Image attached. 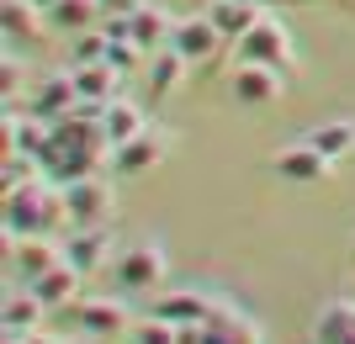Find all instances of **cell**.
Here are the masks:
<instances>
[{
	"label": "cell",
	"instance_id": "1",
	"mask_svg": "<svg viewBox=\"0 0 355 344\" xmlns=\"http://www.w3.org/2000/svg\"><path fill=\"white\" fill-rule=\"evenodd\" d=\"M59 207H64V185L48 191L37 180L6 191V239H27V233H48L59 223Z\"/></svg>",
	"mask_w": 355,
	"mask_h": 344
},
{
	"label": "cell",
	"instance_id": "2",
	"mask_svg": "<svg viewBox=\"0 0 355 344\" xmlns=\"http://www.w3.org/2000/svg\"><path fill=\"white\" fill-rule=\"evenodd\" d=\"M234 53H239V64H270V69H286V75H292V32H286L276 16H260L234 43Z\"/></svg>",
	"mask_w": 355,
	"mask_h": 344
},
{
	"label": "cell",
	"instance_id": "3",
	"mask_svg": "<svg viewBox=\"0 0 355 344\" xmlns=\"http://www.w3.org/2000/svg\"><path fill=\"white\" fill-rule=\"evenodd\" d=\"M164 154H170V127L164 122H148L144 133H133L128 143L112 149V170L117 175H144V170H159Z\"/></svg>",
	"mask_w": 355,
	"mask_h": 344
},
{
	"label": "cell",
	"instance_id": "4",
	"mask_svg": "<svg viewBox=\"0 0 355 344\" xmlns=\"http://www.w3.org/2000/svg\"><path fill=\"white\" fill-rule=\"evenodd\" d=\"M164 270H170V260H164V249L154 239L148 244H128V249L117 255V286L122 291H159Z\"/></svg>",
	"mask_w": 355,
	"mask_h": 344
},
{
	"label": "cell",
	"instance_id": "5",
	"mask_svg": "<svg viewBox=\"0 0 355 344\" xmlns=\"http://www.w3.org/2000/svg\"><path fill=\"white\" fill-rule=\"evenodd\" d=\"M74 318H80V334H85V339H122V334H133V313H128V302H122V297L80 302Z\"/></svg>",
	"mask_w": 355,
	"mask_h": 344
},
{
	"label": "cell",
	"instance_id": "6",
	"mask_svg": "<svg viewBox=\"0 0 355 344\" xmlns=\"http://www.w3.org/2000/svg\"><path fill=\"white\" fill-rule=\"evenodd\" d=\"M112 185L106 180H96V175H85V180H69L64 185V212H69L80 228H90V223H106L112 217Z\"/></svg>",
	"mask_w": 355,
	"mask_h": 344
},
{
	"label": "cell",
	"instance_id": "7",
	"mask_svg": "<svg viewBox=\"0 0 355 344\" xmlns=\"http://www.w3.org/2000/svg\"><path fill=\"white\" fill-rule=\"evenodd\" d=\"M228 85H234V101L266 106V101H276V96L286 90V69H270V64H239L234 75H228Z\"/></svg>",
	"mask_w": 355,
	"mask_h": 344
},
{
	"label": "cell",
	"instance_id": "8",
	"mask_svg": "<svg viewBox=\"0 0 355 344\" xmlns=\"http://www.w3.org/2000/svg\"><path fill=\"white\" fill-rule=\"evenodd\" d=\"M329 165H334V159H329L324 149H313L308 138H297L292 149L276 154V165H270V170H276L282 180H292V185H313V180L329 175Z\"/></svg>",
	"mask_w": 355,
	"mask_h": 344
},
{
	"label": "cell",
	"instance_id": "9",
	"mask_svg": "<svg viewBox=\"0 0 355 344\" xmlns=\"http://www.w3.org/2000/svg\"><path fill=\"white\" fill-rule=\"evenodd\" d=\"M170 48L186 53L191 64H207L223 48V32L212 27V16H186V21H175V32H170Z\"/></svg>",
	"mask_w": 355,
	"mask_h": 344
},
{
	"label": "cell",
	"instance_id": "10",
	"mask_svg": "<svg viewBox=\"0 0 355 344\" xmlns=\"http://www.w3.org/2000/svg\"><path fill=\"white\" fill-rule=\"evenodd\" d=\"M64 260V249L59 244H48L43 233H27V239H11V265H16V275H21V286H32L37 275H48V270Z\"/></svg>",
	"mask_w": 355,
	"mask_h": 344
},
{
	"label": "cell",
	"instance_id": "11",
	"mask_svg": "<svg viewBox=\"0 0 355 344\" xmlns=\"http://www.w3.org/2000/svg\"><path fill=\"white\" fill-rule=\"evenodd\" d=\"M112 255V233H106V223H90V228H74L69 239H64V260H69L80 275H90V270H101V260Z\"/></svg>",
	"mask_w": 355,
	"mask_h": 344
},
{
	"label": "cell",
	"instance_id": "12",
	"mask_svg": "<svg viewBox=\"0 0 355 344\" xmlns=\"http://www.w3.org/2000/svg\"><path fill=\"white\" fill-rule=\"evenodd\" d=\"M207 16H212V27L223 32V43H239V37L266 16V0H212Z\"/></svg>",
	"mask_w": 355,
	"mask_h": 344
},
{
	"label": "cell",
	"instance_id": "13",
	"mask_svg": "<svg viewBox=\"0 0 355 344\" xmlns=\"http://www.w3.org/2000/svg\"><path fill=\"white\" fill-rule=\"evenodd\" d=\"M0 27H6V43H37L43 37V6L37 0H0Z\"/></svg>",
	"mask_w": 355,
	"mask_h": 344
},
{
	"label": "cell",
	"instance_id": "14",
	"mask_svg": "<svg viewBox=\"0 0 355 344\" xmlns=\"http://www.w3.org/2000/svg\"><path fill=\"white\" fill-rule=\"evenodd\" d=\"M154 313L180 329V323H207V318L218 313V302H212L207 291H170V297L154 302Z\"/></svg>",
	"mask_w": 355,
	"mask_h": 344
},
{
	"label": "cell",
	"instance_id": "15",
	"mask_svg": "<svg viewBox=\"0 0 355 344\" xmlns=\"http://www.w3.org/2000/svg\"><path fill=\"white\" fill-rule=\"evenodd\" d=\"M74 101H80V90H74V75H48L43 85L32 90V117H64V111H74Z\"/></svg>",
	"mask_w": 355,
	"mask_h": 344
},
{
	"label": "cell",
	"instance_id": "16",
	"mask_svg": "<svg viewBox=\"0 0 355 344\" xmlns=\"http://www.w3.org/2000/svg\"><path fill=\"white\" fill-rule=\"evenodd\" d=\"M74 75V90H80V101H117V90H122V69H112V64H80V69H69Z\"/></svg>",
	"mask_w": 355,
	"mask_h": 344
},
{
	"label": "cell",
	"instance_id": "17",
	"mask_svg": "<svg viewBox=\"0 0 355 344\" xmlns=\"http://www.w3.org/2000/svg\"><path fill=\"white\" fill-rule=\"evenodd\" d=\"M48 302L37 297V291H6V307H0V323H6V334H37V323H43Z\"/></svg>",
	"mask_w": 355,
	"mask_h": 344
},
{
	"label": "cell",
	"instance_id": "18",
	"mask_svg": "<svg viewBox=\"0 0 355 344\" xmlns=\"http://www.w3.org/2000/svg\"><path fill=\"white\" fill-rule=\"evenodd\" d=\"M6 149L37 154V159H43V149H48V122L43 117H16L11 101H6Z\"/></svg>",
	"mask_w": 355,
	"mask_h": 344
},
{
	"label": "cell",
	"instance_id": "19",
	"mask_svg": "<svg viewBox=\"0 0 355 344\" xmlns=\"http://www.w3.org/2000/svg\"><path fill=\"white\" fill-rule=\"evenodd\" d=\"M170 32H175V21L159 11V6H138L133 11V43L144 48V53H159V48H170Z\"/></svg>",
	"mask_w": 355,
	"mask_h": 344
},
{
	"label": "cell",
	"instance_id": "20",
	"mask_svg": "<svg viewBox=\"0 0 355 344\" xmlns=\"http://www.w3.org/2000/svg\"><path fill=\"white\" fill-rule=\"evenodd\" d=\"M186 69H191V59H186V53H175V48L148 53V90H154V96H170V90L186 80Z\"/></svg>",
	"mask_w": 355,
	"mask_h": 344
},
{
	"label": "cell",
	"instance_id": "21",
	"mask_svg": "<svg viewBox=\"0 0 355 344\" xmlns=\"http://www.w3.org/2000/svg\"><path fill=\"white\" fill-rule=\"evenodd\" d=\"M32 291H37L48 307H64V302H74V291H80V270H74L69 260H59L48 275H37V281H32Z\"/></svg>",
	"mask_w": 355,
	"mask_h": 344
},
{
	"label": "cell",
	"instance_id": "22",
	"mask_svg": "<svg viewBox=\"0 0 355 344\" xmlns=\"http://www.w3.org/2000/svg\"><path fill=\"white\" fill-rule=\"evenodd\" d=\"M207 344H260V329H254L250 318L218 307V313L207 318Z\"/></svg>",
	"mask_w": 355,
	"mask_h": 344
},
{
	"label": "cell",
	"instance_id": "23",
	"mask_svg": "<svg viewBox=\"0 0 355 344\" xmlns=\"http://www.w3.org/2000/svg\"><path fill=\"white\" fill-rule=\"evenodd\" d=\"M144 127H148V117L138 111L133 101H122V96H117V101L106 106V138H112V149H117V143H128L133 133H144Z\"/></svg>",
	"mask_w": 355,
	"mask_h": 344
},
{
	"label": "cell",
	"instance_id": "24",
	"mask_svg": "<svg viewBox=\"0 0 355 344\" xmlns=\"http://www.w3.org/2000/svg\"><path fill=\"white\" fill-rule=\"evenodd\" d=\"M318 344H340L355 334V302H329L324 313H318Z\"/></svg>",
	"mask_w": 355,
	"mask_h": 344
},
{
	"label": "cell",
	"instance_id": "25",
	"mask_svg": "<svg viewBox=\"0 0 355 344\" xmlns=\"http://www.w3.org/2000/svg\"><path fill=\"white\" fill-rule=\"evenodd\" d=\"M313 149H324L329 159H345V154L355 149V122H324V127H313L308 133Z\"/></svg>",
	"mask_w": 355,
	"mask_h": 344
},
{
	"label": "cell",
	"instance_id": "26",
	"mask_svg": "<svg viewBox=\"0 0 355 344\" xmlns=\"http://www.w3.org/2000/svg\"><path fill=\"white\" fill-rule=\"evenodd\" d=\"M101 16V0H59L53 6V21L64 32H90V21Z\"/></svg>",
	"mask_w": 355,
	"mask_h": 344
},
{
	"label": "cell",
	"instance_id": "27",
	"mask_svg": "<svg viewBox=\"0 0 355 344\" xmlns=\"http://www.w3.org/2000/svg\"><path fill=\"white\" fill-rule=\"evenodd\" d=\"M37 154H16V149H6V170H0V185L6 191H16V185H27V180H37Z\"/></svg>",
	"mask_w": 355,
	"mask_h": 344
},
{
	"label": "cell",
	"instance_id": "28",
	"mask_svg": "<svg viewBox=\"0 0 355 344\" xmlns=\"http://www.w3.org/2000/svg\"><path fill=\"white\" fill-rule=\"evenodd\" d=\"M144 59H148V53L133 43V37H112V48H106V64H112V69H122V75H133Z\"/></svg>",
	"mask_w": 355,
	"mask_h": 344
},
{
	"label": "cell",
	"instance_id": "29",
	"mask_svg": "<svg viewBox=\"0 0 355 344\" xmlns=\"http://www.w3.org/2000/svg\"><path fill=\"white\" fill-rule=\"evenodd\" d=\"M106 48H112L106 32H80V37H74V69H80V64H106Z\"/></svg>",
	"mask_w": 355,
	"mask_h": 344
},
{
	"label": "cell",
	"instance_id": "30",
	"mask_svg": "<svg viewBox=\"0 0 355 344\" xmlns=\"http://www.w3.org/2000/svg\"><path fill=\"white\" fill-rule=\"evenodd\" d=\"M133 344H175V323H164L159 313H148L144 323H133Z\"/></svg>",
	"mask_w": 355,
	"mask_h": 344
},
{
	"label": "cell",
	"instance_id": "31",
	"mask_svg": "<svg viewBox=\"0 0 355 344\" xmlns=\"http://www.w3.org/2000/svg\"><path fill=\"white\" fill-rule=\"evenodd\" d=\"M0 80H6V85H0V90H6V101H11V96H16V48H6V64H0Z\"/></svg>",
	"mask_w": 355,
	"mask_h": 344
},
{
	"label": "cell",
	"instance_id": "32",
	"mask_svg": "<svg viewBox=\"0 0 355 344\" xmlns=\"http://www.w3.org/2000/svg\"><path fill=\"white\" fill-rule=\"evenodd\" d=\"M144 0H101V11H138Z\"/></svg>",
	"mask_w": 355,
	"mask_h": 344
},
{
	"label": "cell",
	"instance_id": "33",
	"mask_svg": "<svg viewBox=\"0 0 355 344\" xmlns=\"http://www.w3.org/2000/svg\"><path fill=\"white\" fill-rule=\"evenodd\" d=\"M27 344H69V339H53V334H27Z\"/></svg>",
	"mask_w": 355,
	"mask_h": 344
},
{
	"label": "cell",
	"instance_id": "34",
	"mask_svg": "<svg viewBox=\"0 0 355 344\" xmlns=\"http://www.w3.org/2000/svg\"><path fill=\"white\" fill-rule=\"evenodd\" d=\"M37 6H43V11H53V6H59V0H37Z\"/></svg>",
	"mask_w": 355,
	"mask_h": 344
},
{
	"label": "cell",
	"instance_id": "35",
	"mask_svg": "<svg viewBox=\"0 0 355 344\" xmlns=\"http://www.w3.org/2000/svg\"><path fill=\"white\" fill-rule=\"evenodd\" d=\"M74 344H101V339H74Z\"/></svg>",
	"mask_w": 355,
	"mask_h": 344
},
{
	"label": "cell",
	"instance_id": "36",
	"mask_svg": "<svg viewBox=\"0 0 355 344\" xmlns=\"http://www.w3.org/2000/svg\"><path fill=\"white\" fill-rule=\"evenodd\" d=\"M340 344H355V334H350V339H340Z\"/></svg>",
	"mask_w": 355,
	"mask_h": 344
}]
</instances>
